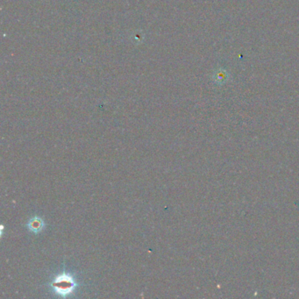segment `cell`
<instances>
[{"instance_id": "6da1fadb", "label": "cell", "mask_w": 299, "mask_h": 299, "mask_svg": "<svg viewBox=\"0 0 299 299\" xmlns=\"http://www.w3.org/2000/svg\"><path fill=\"white\" fill-rule=\"evenodd\" d=\"M50 285L56 294L64 298L71 295L77 287L75 278L67 273L57 275Z\"/></svg>"}, {"instance_id": "7a4b0ae2", "label": "cell", "mask_w": 299, "mask_h": 299, "mask_svg": "<svg viewBox=\"0 0 299 299\" xmlns=\"http://www.w3.org/2000/svg\"><path fill=\"white\" fill-rule=\"evenodd\" d=\"M45 228V222L42 219L39 217H33L29 220L28 223V228L29 231L33 232L34 233H38L42 231Z\"/></svg>"}]
</instances>
